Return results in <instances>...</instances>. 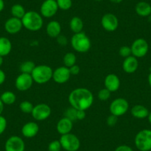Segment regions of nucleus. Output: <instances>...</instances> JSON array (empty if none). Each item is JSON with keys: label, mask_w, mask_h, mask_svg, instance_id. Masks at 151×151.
Listing matches in <instances>:
<instances>
[{"label": "nucleus", "mask_w": 151, "mask_h": 151, "mask_svg": "<svg viewBox=\"0 0 151 151\" xmlns=\"http://www.w3.org/2000/svg\"><path fill=\"white\" fill-rule=\"evenodd\" d=\"M68 101L73 108L86 111L93 104V94L88 88H76L70 93Z\"/></svg>", "instance_id": "1"}, {"label": "nucleus", "mask_w": 151, "mask_h": 151, "mask_svg": "<svg viewBox=\"0 0 151 151\" xmlns=\"http://www.w3.org/2000/svg\"><path fill=\"white\" fill-rule=\"evenodd\" d=\"M23 27L32 32L41 30L43 27V19L40 14L36 11H29L26 12L22 19Z\"/></svg>", "instance_id": "2"}, {"label": "nucleus", "mask_w": 151, "mask_h": 151, "mask_svg": "<svg viewBox=\"0 0 151 151\" xmlns=\"http://www.w3.org/2000/svg\"><path fill=\"white\" fill-rule=\"evenodd\" d=\"M53 70L46 65H36L31 73L33 82L39 85H44L50 82L53 78Z\"/></svg>", "instance_id": "3"}, {"label": "nucleus", "mask_w": 151, "mask_h": 151, "mask_svg": "<svg viewBox=\"0 0 151 151\" xmlns=\"http://www.w3.org/2000/svg\"><path fill=\"white\" fill-rule=\"evenodd\" d=\"M70 44L75 51L81 53H87L91 47V40L83 31L74 33L71 38Z\"/></svg>", "instance_id": "4"}, {"label": "nucleus", "mask_w": 151, "mask_h": 151, "mask_svg": "<svg viewBox=\"0 0 151 151\" xmlns=\"http://www.w3.org/2000/svg\"><path fill=\"white\" fill-rule=\"evenodd\" d=\"M136 147L139 151L151 150V130L143 129L138 132L134 139Z\"/></svg>", "instance_id": "5"}, {"label": "nucleus", "mask_w": 151, "mask_h": 151, "mask_svg": "<svg viewBox=\"0 0 151 151\" xmlns=\"http://www.w3.org/2000/svg\"><path fill=\"white\" fill-rule=\"evenodd\" d=\"M62 149L65 151H77L80 148L81 142L79 138L73 133L62 135L59 139Z\"/></svg>", "instance_id": "6"}, {"label": "nucleus", "mask_w": 151, "mask_h": 151, "mask_svg": "<svg viewBox=\"0 0 151 151\" xmlns=\"http://www.w3.org/2000/svg\"><path fill=\"white\" fill-rule=\"evenodd\" d=\"M129 110V102L124 98H116L113 100L110 104L109 110L110 114L117 117L124 115Z\"/></svg>", "instance_id": "7"}, {"label": "nucleus", "mask_w": 151, "mask_h": 151, "mask_svg": "<svg viewBox=\"0 0 151 151\" xmlns=\"http://www.w3.org/2000/svg\"><path fill=\"white\" fill-rule=\"evenodd\" d=\"M132 56L136 58H143L147 55L149 50V44L143 38H138L133 41L130 46Z\"/></svg>", "instance_id": "8"}, {"label": "nucleus", "mask_w": 151, "mask_h": 151, "mask_svg": "<svg viewBox=\"0 0 151 151\" xmlns=\"http://www.w3.org/2000/svg\"><path fill=\"white\" fill-rule=\"evenodd\" d=\"M51 113V108L48 104L40 103L34 105L31 116L36 121H45L50 116Z\"/></svg>", "instance_id": "9"}, {"label": "nucleus", "mask_w": 151, "mask_h": 151, "mask_svg": "<svg viewBox=\"0 0 151 151\" xmlns=\"http://www.w3.org/2000/svg\"><path fill=\"white\" fill-rule=\"evenodd\" d=\"M57 3L56 0H45L40 7V14L45 18H51L58 12Z\"/></svg>", "instance_id": "10"}, {"label": "nucleus", "mask_w": 151, "mask_h": 151, "mask_svg": "<svg viewBox=\"0 0 151 151\" xmlns=\"http://www.w3.org/2000/svg\"><path fill=\"white\" fill-rule=\"evenodd\" d=\"M101 24L104 30L107 32H113L119 27V19L115 14L107 13L103 15L101 19Z\"/></svg>", "instance_id": "11"}, {"label": "nucleus", "mask_w": 151, "mask_h": 151, "mask_svg": "<svg viewBox=\"0 0 151 151\" xmlns=\"http://www.w3.org/2000/svg\"><path fill=\"white\" fill-rule=\"evenodd\" d=\"M33 79L31 74L21 73L18 76L15 80V87L19 91H27L32 87L33 84Z\"/></svg>", "instance_id": "12"}, {"label": "nucleus", "mask_w": 151, "mask_h": 151, "mask_svg": "<svg viewBox=\"0 0 151 151\" xmlns=\"http://www.w3.org/2000/svg\"><path fill=\"white\" fill-rule=\"evenodd\" d=\"M5 151H24L25 144L18 136H12L7 139L5 144Z\"/></svg>", "instance_id": "13"}, {"label": "nucleus", "mask_w": 151, "mask_h": 151, "mask_svg": "<svg viewBox=\"0 0 151 151\" xmlns=\"http://www.w3.org/2000/svg\"><path fill=\"white\" fill-rule=\"evenodd\" d=\"M71 75L70 73L69 68L65 66H61L59 68H56L53 71V79L56 83L65 84L69 81Z\"/></svg>", "instance_id": "14"}, {"label": "nucleus", "mask_w": 151, "mask_h": 151, "mask_svg": "<svg viewBox=\"0 0 151 151\" xmlns=\"http://www.w3.org/2000/svg\"><path fill=\"white\" fill-rule=\"evenodd\" d=\"M4 27H5V30L7 33L14 35L21 31L23 25L22 19L12 17L5 22Z\"/></svg>", "instance_id": "15"}, {"label": "nucleus", "mask_w": 151, "mask_h": 151, "mask_svg": "<svg viewBox=\"0 0 151 151\" xmlns=\"http://www.w3.org/2000/svg\"><path fill=\"white\" fill-rule=\"evenodd\" d=\"M104 88L111 93L116 92L118 91L120 88V79L118 76L115 73H109L106 76L104 81Z\"/></svg>", "instance_id": "16"}, {"label": "nucleus", "mask_w": 151, "mask_h": 151, "mask_svg": "<svg viewBox=\"0 0 151 151\" xmlns=\"http://www.w3.org/2000/svg\"><path fill=\"white\" fill-rule=\"evenodd\" d=\"M40 131V126L35 122H28L22 127V134L24 137L31 139L35 137Z\"/></svg>", "instance_id": "17"}, {"label": "nucleus", "mask_w": 151, "mask_h": 151, "mask_svg": "<svg viewBox=\"0 0 151 151\" xmlns=\"http://www.w3.org/2000/svg\"><path fill=\"white\" fill-rule=\"evenodd\" d=\"M139 68V61L137 58L133 56H130L125 58L123 61V70L127 73H133L136 72Z\"/></svg>", "instance_id": "18"}, {"label": "nucleus", "mask_w": 151, "mask_h": 151, "mask_svg": "<svg viewBox=\"0 0 151 151\" xmlns=\"http://www.w3.org/2000/svg\"><path fill=\"white\" fill-rule=\"evenodd\" d=\"M73 127V121L67 117H63L59 119V121L56 124V130L62 136V135L71 133Z\"/></svg>", "instance_id": "19"}, {"label": "nucleus", "mask_w": 151, "mask_h": 151, "mask_svg": "<svg viewBox=\"0 0 151 151\" xmlns=\"http://www.w3.org/2000/svg\"><path fill=\"white\" fill-rule=\"evenodd\" d=\"M61 32H62V26L59 22L56 20H52L47 23L46 26V33L50 38L56 39L61 34Z\"/></svg>", "instance_id": "20"}, {"label": "nucleus", "mask_w": 151, "mask_h": 151, "mask_svg": "<svg viewBox=\"0 0 151 151\" xmlns=\"http://www.w3.org/2000/svg\"><path fill=\"white\" fill-rule=\"evenodd\" d=\"M132 116L138 119H145L149 116L150 111L145 106L142 104H136L130 110Z\"/></svg>", "instance_id": "21"}, {"label": "nucleus", "mask_w": 151, "mask_h": 151, "mask_svg": "<svg viewBox=\"0 0 151 151\" xmlns=\"http://www.w3.org/2000/svg\"><path fill=\"white\" fill-rule=\"evenodd\" d=\"M135 11L139 15L142 17H147L150 16L151 14V5L150 4L147 2H138L135 7Z\"/></svg>", "instance_id": "22"}, {"label": "nucleus", "mask_w": 151, "mask_h": 151, "mask_svg": "<svg viewBox=\"0 0 151 151\" xmlns=\"http://www.w3.org/2000/svg\"><path fill=\"white\" fill-rule=\"evenodd\" d=\"M12 50V43L8 38L5 36L0 37V56H4L10 54Z\"/></svg>", "instance_id": "23"}, {"label": "nucleus", "mask_w": 151, "mask_h": 151, "mask_svg": "<svg viewBox=\"0 0 151 151\" xmlns=\"http://www.w3.org/2000/svg\"><path fill=\"white\" fill-rule=\"evenodd\" d=\"M69 27L73 33H80L83 30L84 22L80 17H73L70 21Z\"/></svg>", "instance_id": "24"}, {"label": "nucleus", "mask_w": 151, "mask_h": 151, "mask_svg": "<svg viewBox=\"0 0 151 151\" xmlns=\"http://www.w3.org/2000/svg\"><path fill=\"white\" fill-rule=\"evenodd\" d=\"M0 99L2 100L4 104L11 105V104L15 103L16 100H17V96L12 91H7L2 93L1 96H0Z\"/></svg>", "instance_id": "25"}, {"label": "nucleus", "mask_w": 151, "mask_h": 151, "mask_svg": "<svg viewBox=\"0 0 151 151\" xmlns=\"http://www.w3.org/2000/svg\"><path fill=\"white\" fill-rule=\"evenodd\" d=\"M11 13L13 17L22 19L24 14H26V11L22 5H20V4H15L11 7Z\"/></svg>", "instance_id": "26"}, {"label": "nucleus", "mask_w": 151, "mask_h": 151, "mask_svg": "<svg viewBox=\"0 0 151 151\" xmlns=\"http://www.w3.org/2000/svg\"><path fill=\"white\" fill-rule=\"evenodd\" d=\"M63 63L64 66L68 68L76 65V56L75 53H72V52L67 53L63 57Z\"/></svg>", "instance_id": "27"}, {"label": "nucleus", "mask_w": 151, "mask_h": 151, "mask_svg": "<svg viewBox=\"0 0 151 151\" xmlns=\"http://www.w3.org/2000/svg\"><path fill=\"white\" fill-rule=\"evenodd\" d=\"M35 67H36V65L33 61H25L20 65V72L22 73L31 74Z\"/></svg>", "instance_id": "28"}, {"label": "nucleus", "mask_w": 151, "mask_h": 151, "mask_svg": "<svg viewBox=\"0 0 151 151\" xmlns=\"http://www.w3.org/2000/svg\"><path fill=\"white\" fill-rule=\"evenodd\" d=\"M34 105L29 101H23L19 104V109L23 113L31 114Z\"/></svg>", "instance_id": "29"}, {"label": "nucleus", "mask_w": 151, "mask_h": 151, "mask_svg": "<svg viewBox=\"0 0 151 151\" xmlns=\"http://www.w3.org/2000/svg\"><path fill=\"white\" fill-rule=\"evenodd\" d=\"M59 9L62 11H68L73 5L72 0H56Z\"/></svg>", "instance_id": "30"}, {"label": "nucleus", "mask_w": 151, "mask_h": 151, "mask_svg": "<svg viewBox=\"0 0 151 151\" xmlns=\"http://www.w3.org/2000/svg\"><path fill=\"white\" fill-rule=\"evenodd\" d=\"M110 96H111V92L105 88L100 90L98 92V94H97L99 99L102 101H107L110 98Z\"/></svg>", "instance_id": "31"}, {"label": "nucleus", "mask_w": 151, "mask_h": 151, "mask_svg": "<svg viewBox=\"0 0 151 151\" xmlns=\"http://www.w3.org/2000/svg\"><path fill=\"white\" fill-rule=\"evenodd\" d=\"M47 149L48 151H61L62 147L59 140H53L49 143Z\"/></svg>", "instance_id": "32"}, {"label": "nucleus", "mask_w": 151, "mask_h": 151, "mask_svg": "<svg viewBox=\"0 0 151 151\" xmlns=\"http://www.w3.org/2000/svg\"><path fill=\"white\" fill-rule=\"evenodd\" d=\"M119 53L120 56L125 59V58L128 57V56L132 55L131 48H130V47L127 45L122 46L119 48Z\"/></svg>", "instance_id": "33"}, {"label": "nucleus", "mask_w": 151, "mask_h": 151, "mask_svg": "<svg viewBox=\"0 0 151 151\" xmlns=\"http://www.w3.org/2000/svg\"><path fill=\"white\" fill-rule=\"evenodd\" d=\"M76 109L71 107L70 108L67 109L65 113V117H67L71 121H76Z\"/></svg>", "instance_id": "34"}, {"label": "nucleus", "mask_w": 151, "mask_h": 151, "mask_svg": "<svg viewBox=\"0 0 151 151\" xmlns=\"http://www.w3.org/2000/svg\"><path fill=\"white\" fill-rule=\"evenodd\" d=\"M8 125L7 119L2 115H0V135H2L5 131Z\"/></svg>", "instance_id": "35"}, {"label": "nucleus", "mask_w": 151, "mask_h": 151, "mask_svg": "<svg viewBox=\"0 0 151 151\" xmlns=\"http://www.w3.org/2000/svg\"><path fill=\"white\" fill-rule=\"evenodd\" d=\"M117 122H118V117L113 114H110L107 118V124L110 127L115 126L117 124Z\"/></svg>", "instance_id": "36"}, {"label": "nucleus", "mask_w": 151, "mask_h": 151, "mask_svg": "<svg viewBox=\"0 0 151 151\" xmlns=\"http://www.w3.org/2000/svg\"><path fill=\"white\" fill-rule=\"evenodd\" d=\"M56 40H57V42L59 45L61 46H66L68 45V39L65 36H62V35H59L57 38H56Z\"/></svg>", "instance_id": "37"}, {"label": "nucleus", "mask_w": 151, "mask_h": 151, "mask_svg": "<svg viewBox=\"0 0 151 151\" xmlns=\"http://www.w3.org/2000/svg\"><path fill=\"white\" fill-rule=\"evenodd\" d=\"M70 73L71 76H76L80 73V68H79V65H77L76 64L74 65H73L72 67L69 68Z\"/></svg>", "instance_id": "38"}, {"label": "nucleus", "mask_w": 151, "mask_h": 151, "mask_svg": "<svg viewBox=\"0 0 151 151\" xmlns=\"http://www.w3.org/2000/svg\"><path fill=\"white\" fill-rule=\"evenodd\" d=\"M85 117H86V112H85V110H76V120L81 121V120L85 119Z\"/></svg>", "instance_id": "39"}, {"label": "nucleus", "mask_w": 151, "mask_h": 151, "mask_svg": "<svg viewBox=\"0 0 151 151\" xmlns=\"http://www.w3.org/2000/svg\"><path fill=\"white\" fill-rule=\"evenodd\" d=\"M114 151H133V148L127 145H122L117 147Z\"/></svg>", "instance_id": "40"}, {"label": "nucleus", "mask_w": 151, "mask_h": 151, "mask_svg": "<svg viewBox=\"0 0 151 151\" xmlns=\"http://www.w3.org/2000/svg\"><path fill=\"white\" fill-rule=\"evenodd\" d=\"M6 79V74L0 68V85H2Z\"/></svg>", "instance_id": "41"}, {"label": "nucleus", "mask_w": 151, "mask_h": 151, "mask_svg": "<svg viewBox=\"0 0 151 151\" xmlns=\"http://www.w3.org/2000/svg\"><path fill=\"white\" fill-rule=\"evenodd\" d=\"M5 8V2L4 0H0V13L2 12Z\"/></svg>", "instance_id": "42"}, {"label": "nucleus", "mask_w": 151, "mask_h": 151, "mask_svg": "<svg viewBox=\"0 0 151 151\" xmlns=\"http://www.w3.org/2000/svg\"><path fill=\"white\" fill-rule=\"evenodd\" d=\"M4 107H5V104H3L2 100L0 99V115H2V112H3L4 110Z\"/></svg>", "instance_id": "43"}, {"label": "nucleus", "mask_w": 151, "mask_h": 151, "mask_svg": "<svg viewBox=\"0 0 151 151\" xmlns=\"http://www.w3.org/2000/svg\"><path fill=\"white\" fill-rule=\"evenodd\" d=\"M147 81H148V84H149L150 87V88H151V71H150V72L149 75H148Z\"/></svg>", "instance_id": "44"}, {"label": "nucleus", "mask_w": 151, "mask_h": 151, "mask_svg": "<svg viewBox=\"0 0 151 151\" xmlns=\"http://www.w3.org/2000/svg\"><path fill=\"white\" fill-rule=\"evenodd\" d=\"M110 2H113V3H116V4H119V3H121L122 2L123 0H110Z\"/></svg>", "instance_id": "45"}, {"label": "nucleus", "mask_w": 151, "mask_h": 151, "mask_svg": "<svg viewBox=\"0 0 151 151\" xmlns=\"http://www.w3.org/2000/svg\"><path fill=\"white\" fill-rule=\"evenodd\" d=\"M3 62H4L3 57H2V56H0V68H1V67H2V64H3Z\"/></svg>", "instance_id": "46"}, {"label": "nucleus", "mask_w": 151, "mask_h": 151, "mask_svg": "<svg viewBox=\"0 0 151 151\" xmlns=\"http://www.w3.org/2000/svg\"><path fill=\"white\" fill-rule=\"evenodd\" d=\"M147 119H148V122H149L150 124L151 125V112H150L149 116H148V117H147Z\"/></svg>", "instance_id": "47"}, {"label": "nucleus", "mask_w": 151, "mask_h": 151, "mask_svg": "<svg viewBox=\"0 0 151 151\" xmlns=\"http://www.w3.org/2000/svg\"><path fill=\"white\" fill-rule=\"evenodd\" d=\"M94 1H96V2H101L102 0H94Z\"/></svg>", "instance_id": "48"}, {"label": "nucleus", "mask_w": 151, "mask_h": 151, "mask_svg": "<svg viewBox=\"0 0 151 151\" xmlns=\"http://www.w3.org/2000/svg\"><path fill=\"white\" fill-rule=\"evenodd\" d=\"M150 17H151V14H150Z\"/></svg>", "instance_id": "49"}, {"label": "nucleus", "mask_w": 151, "mask_h": 151, "mask_svg": "<svg viewBox=\"0 0 151 151\" xmlns=\"http://www.w3.org/2000/svg\"><path fill=\"white\" fill-rule=\"evenodd\" d=\"M150 1H151V0H150Z\"/></svg>", "instance_id": "50"}, {"label": "nucleus", "mask_w": 151, "mask_h": 151, "mask_svg": "<svg viewBox=\"0 0 151 151\" xmlns=\"http://www.w3.org/2000/svg\"><path fill=\"white\" fill-rule=\"evenodd\" d=\"M150 151H151V150H150Z\"/></svg>", "instance_id": "51"}]
</instances>
